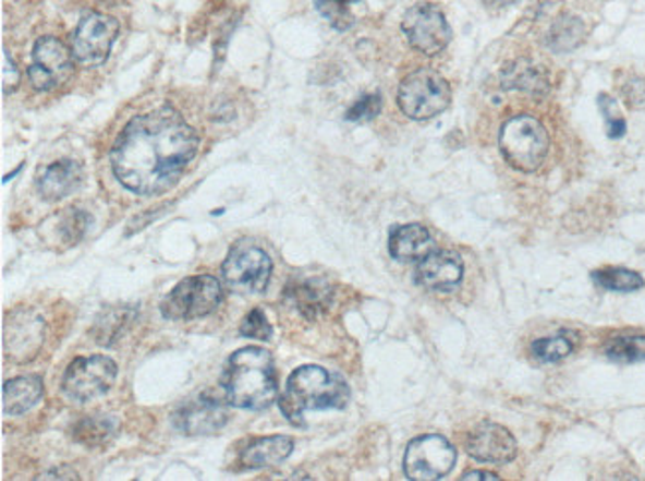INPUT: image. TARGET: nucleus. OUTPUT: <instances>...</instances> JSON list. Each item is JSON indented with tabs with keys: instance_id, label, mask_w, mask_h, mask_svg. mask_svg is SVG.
Masks as SVG:
<instances>
[{
	"instance_id": "f257e3e1",
	"label": "nucleus",
	"mask_w": 645,
	"mask_h": 481,
	"mask_svg": "<svg viewBox=\"0 0 645 481\" xmlns=\"http://www.w3.org/2000/svg\"><path fill=\"white\" fill-rule=\"evenodd\" d=\"M199 149V135L173 108L135 116L115 137L110 159L118 181L137 195L178 185Z\"/></svg>"
},
{
	"instance_id": "f03ea898",
	"label": "nucleus",
	"mask_w": 645,
	"mask_h": 481,
	"mask_svg": "<svg viewBox=\"0 0 645 481\" xmlns=\"http://www.w3.org/2000/svg\"><path fill=\"white\" fill-rule=\"evenodd\" d=\"M223 390L227 402L234 408L267 410L279 396L272 357L258 347L236 350L224 366Z\"/></svg>"
},
{
	"instance_id": "7ed1b4c3",
	"label": "nucleus",
	"mask_w": 645,
	"mask_h": 481,
	"mask_svg": "<svg viewBox=\"0 0 645 481\" xmlns=\"http://www.w3.org/2000/svg\"><path fill=\"white\" fill-rule=\"evenodd\" d=\"M350 402V388L340 376L322 366H301L290 374L280 396V410L294 425H304V412L342 410Z\"/></svg>"
},
{
	"instance_id": "20e7f679",
	"label": "nucleus",
	"mask_w": 645,
	"mask_h": 481,
	"mask_svg": "<svg viewBox=\"0 0 645 481\" xmlns=\"http://www.w3.org/2000/svg\"><path fill=\"white\" fill-rule=\"evenodd\" d=\"M501 152L512 168L519 171H534L545 161L550 140L545 125L533 116H514L502 125Z\"/></svg>"
},
{
	"instance_id": "39448f33",
	"label": "nucleus",
	"mask_w": 645,
	"mask_h": 481,
	"mask_svg": "<svg viewBox=\"0 0 645 481\" xmlns=\"http://www.w3.org/2000/svg\"><path fill=\"white\" fill-rule=\"evenodd\" d=\"M398 104L407 118L429 120L446 112L451 104V88L441 74L422 68L401 80Z\"/></svg>"
},
{
	"instance_id": "423d86ee",
	"label": "nucleus",
	"mask_w": 645,
	"mask_h": 481,
	"mask_svg": "<svg viewBox=\"0 0 645 481\" xmlns=\"http://www.w3.org/2000/svg\"><path fill=\"white\" fill-rule=\"evenodd\" d=\"M223 297L221 282L211 275H195L181 280L168 299L161 302V313L169 321H193L211 314Z\"/></svg>"
},
{
	"instance_id": "0eeeda50",
	"label": "nucleus",
	"mask_w": 645,
	"mask_h": 481,
	"mask_svg": "<svg viewBox=\"0 0 645 481\" xmlns=\"http://www.w3.org/2000/svg\"><path fill=\"white\" fill-rule=\"evenodd\" d=\"M455 448L446 437L437 434L419 436L412 440L405 449L403 471L412 481L441 480L455 468Z\"/></svg>"
},
{
	"instance_id": "6e6552de",
	"label": "nucleus",
	"mask_w": 645,
	"mask_h": 481,
	"mask_svg": "<svg viewBox=\"0 0 645 481\" xmlns=\"http://www.w3.org/2000/svg\"><path fill=\"white\" fill-rule=\"evenodd\" d=\"M272 275V261L260 246L239 243L224 258L223 277L234 292L256 294L267 289Z\"/></svg>"
},
{
	"instance_id": "1a4fd4ad",
	"label": "nucleus",
	"mask_w": 645,
	"mask_h": 481,
	"mask_svg": "<svg viewBox=\"0 0 645 481\" xmlns=\"http://www.w3.org/2000/svg\"><path fill=\"white\" fill-rule=\"evenodd\" d=\"M120 33V23L100 12H89L72 34V55L86 68L101 67Z\"/></svg>"
},
{
	"instance_id": "9d476101",
	"label": "nucleus",
	"mask_w": 645,
	"mask_h": 481,
	"mask_svg": "<svg viewBox=\"0 0 645 481\" xmlns=\"http://www.w3.org/2000/svg\"><path fill=\"white\" fill-rule=\"evenodd\" d=\"M118 376V366L108 357H82L68 366L62 388L70 400L89 402L110 390Z\"/></svg>"
},
{
	"instance_id": "9b49d317",
	"label": "nucleus",
	"mask_w": 645,
	"mask_h": 481,
	"mask_svg": "<svg viewBox=\"0 0 645 481\" xmlns=\"http://www.w3.org/2000/svg\"><path fill=\"white\" fill-rule=\"evenodd\" d=\"M74 55L62 40L54 36H42L33 50V64L28 68V79L36 91H57L66 84L74 72Z\"/></svg>"
},
{
	"instance_id": "f8f14e48",
	"label": "nucleus",
	"mask_w": 645,
	"mask_h": 481,
	"mask_svg": "<svg viewBox=\"0 0 645 481\" xmlns=\"http://www.w3.org/2000/svg\"><path fill=\"white\" fill-rule=\"evenodd\" d=\"M401 28L407 36L410 45L427 57L439 55L451 43V26L447 24L443 12L434 4L412 7L405 12Z\"/></svg>"
},
{
	"instance_id": "ddd939ff",
	"label": "nucleus",
	"mask_w": 645,
	"mask_h": 481,
	"mask_svg": "<svg viewBox=\"0 0 645 481\" xmlns=\"http://www.w3.org/2000/svg\"><path fill=\"white\" fill-rule=\"evenodd\" d=\"M229 420L223 402L215 396L203 394L199 398L185 404L181 410L173 414V425L181 434L187 436H200V434H212L221 430Z\"/></svg>"
},
{
	"instance_id": "4468645a",
	"label": "nucleus",
	"mask_w": 645,
	"mask_h": 481,
	"mask_svg": "<svg viewBox=\"0 0 645 481\" xmlns=\"http://www.w3.org/2000/svg\"><path fill=\"white\" fill-rule=\"evenodd\" d=\"M471 458L485 464H507L516 456V440L499 424H480L467 440Z\"/></svg>"
},
{
	"instance_id": "2eb2a0df",
	"label": "nucleus",
	"mask_w": 645,
	"mask_h": 481,
	"mask_svg": "<svg viewBox=\"0 0 645 481\" xmlns=\"http://www.w3.org/2000/svg\"><path fill=\"white\" fill-rule=\"evenodd\" d=\"M463 279V258L453 251H434L419 261L415 280L429 291H451Z\"/></svg>"
},
{
	"instance_id": "dca6fc26",
	"label": "nucleus",
	"mask_w": 645,
	"mask_h": 481,
	"mask_svg": "<svg viewBox=\"0 0 645 481\" xmlns=\"http://www.w3.org/2000/svg\"><path fill=\"white\" fill-rule=\"evenodd\" d=\"M42 321L31 313L12 314L7 321L4 345L12 359L31 360L42 345Z\"/></svg>"
},
{
	"instance_id": "f3484780",
	"label": "nucleus",
	"mask_w": 645,
	"mask_h": 481,
	"mask_svg": "<svg viewBox=\"0 0 645 481\" xmlns=\"http://www.w3.org/2000/svg\"><path fill=\"white\" fill-rule=\"evenodd\" d=\"M435 251L431 233L419 224L400 225L391 231V257L400 263H419Z\"/></svg>"
},
{
	"instance_id": "a211bd4d",
	"label": "nucleus",
	"mask_w": 645,
	"mask_h": 481,
	"mask_svg": "<svg viewBox=\"0 0 645 481\" xmlns=\"http://www.w3.org/2000/svg\"><path fill=\"white\" fill-rule=\"evenodd\" d=\"M82 181H84V171H82L78 161L60 159L42 171V178L38 181V190L46 202H60L68 195H72L74 191L80 190Z\"/></svg>"
},
{
	"instance_id": "6ab92c4d",
	"label": "nucleus",
	"mask_w": 645,
	"mask_h": 481,
	"mask_svg": "<svg viewBox=\"0 0 645 481\" xmlns=\"http://www.w3.org/2000/svg\"><path fill=\"white\" fill-rule=\"evenodd\" d=\"M287 294H289V301L299 309V313L311 321L326 313L332 302L330 285L320 279L301 280L296 285H290Z\"/></svg>"
},
{
	"instance_id": "aec40b11",
	"label": "nucleus",
	"mask_w": 645,
	"mask_h": 481,
	"mask_svg": "<svg viewBox=\"0 0 645 481\" xmlns=\"http://www.w3.org/2000/svg\"><path fill=\"white\" fill-rule=\"evenodd\" d=\"M294 449V442L287 436L258 437L251 442L243 454H241V464L248 470H258V468H268V466H279L284 459L289 458Z\"/></svg>"
},
{
	"instance_id": "412c9836",
	"label": "nucleus",
	"mask_w": 645,
	"mask_h": 481,
	"mask_svg": "<svg viewBox=\"0 0 645 481\" xmlns=\"http://www.w3.org/2000/svg\"><path fill=\"white\" fill-rule=\"evenodd\" d=\"M45 386L38 376H19L2 388V410L7 416H21L42 400Z\"/></svg>"
},
{
	"instance_id": "4be33fe9",
	"label": "nucleus",
	"mask_w": 645,
	"mask_h": 481,
	"mask_svg": "<svg viewBox=\"0 0 645 481\" xmlns=\"http://www.w3.org/2000/svg\"><path fill=\"white\" fill-rule=\"evenodd\" d=\"M118 430V420L112 416H92L74 425V440L84 446H100L110 442Z\"/></svg>"
},
{
	"instance_id": "5701e85b",
	"label": "nucleus",
	"mask_w": 645,
	"mask_h": 481,
	"mask_svg": "<svg viewBox=\"0 0 645 481\" xmlns=\"http://www.w3.org/2000/svg\"><path fill=\"white\" fill-rule=\"evenodd\" d=\"M592 280L606 291L632 292L644 287L642 275L622 267H606L592 273Z\"/></svg>"
},
{
	"instance_id": "b1692460",
	"label": "nucleus",
	"mask_w": 645,
	"mask_h": 481,
	"mask_svg": "<svg viewBox=\"0 0 645 481\" xmlns=\"http://www.w3.org/2000/svg\"><path fill=\"white\" fill-rule=\"evenodd\" d=\"M608 359L620 364L645 360V335L616 336L606 347Z\"/></svg>"
},
{
	"instance_id": "393cba45",
	"label": "nucleus",
	"mask_w": 645,
	"mask_h": 481,
	"mask_svg": "<svg viewBox=\"0 0 645 481\" xmlns=\"http://www.w3.org/2000/svg\"><path fill=\"white\" fill-rule=\"evenodd\" d=\"M504 86L507 88H519V91L528 92V94H543L546 92V80L536 68L531 67L528 62H521L507 72L504 76Z\"/></svg>"
},
{
	"instance_id": "a878e982",
	"label": "nucleus",
	"mask_w": 645,
	"mask_h": 481,
	"mask_svg": "<svg viewBox=\"0 0 645 481\" xmlns=\"http://www.w3.org/2000/svg\"><path fill=\"white\" fill-rule=\"evenodd\" d=\"M584 40V24L576 16H562L550 33V45L555 50H572Z\"/></svg>"
},
{
	"instance_id": "bb28decb",
	"label": "nucleus",
	"mask_w": 645,
	"mask_h": 481,
	"mask_svg": "<svg viewBox=\"0 0 645 481\" xmlns=\"http://www.w3.org/2000/svg\"><path fill=\"white\" fill-rule=\"evenodd\" d=\"M572 350H574V340L572 336H568V333L538 338L533 345V354L540 362H558L567 359Z\"/></svg>"
},
{
	"instance_id": "cd10ccee",
	"label": "nucleus",
	"mask_w": 645,
	"mask_h": 481,
	"mask_svg": "<svg viewBox=\"0 0 645 481\" xmlns=\"http://www.w3.org/2000/svg\"><path fill=\"white\" fill-rule=\"evenodd\" d=\"M356 2L360 0H316V9L334 28L348 31L354 24V14L350 7Z\"/></svg>"
},
{
	"instance_id": "c85d7f7f",
	"label": "nucleus",
	"mask_w": 645,
	"mask_h": 481,
	"mask_svg": "<svg viewBox=\"0 0 645 481\" xmlns=\"http://www.w3.org/2000/svg\"><path fill=\"white\" fill-rule=\"evenodd\" d=\"M598 104H600L604 120H606V125H608V135L612 140L622 137L625 134V120H623V116L620 113L618 101L613 100L612 96H608V94H600Z\"/></svg>"
},
{
	"instance_id": "c756f323",
	"label": "nucleus",
	"mask_w": 645,
	"mask_h": 481,
	"mask_svg": "<svg viewBox=\"0 0 645 481\" xmlns=\"http://www.w3.org/2000/svg\"><path fill=\"white\" fill-rule=\"evenodd\" d=\"M381 112V96L379 94H366L348 110V122H369Z\"/></svg>"
},
{
	"instance_id": "7c9ffc66",
	"label": "nucleus",
	"mask_w": 645,
	"mask_h": 481,
	"mask_svg": "<svg viewBox=\"0 0 645 481\" xmlns=\"http://www.w3.org/2000/svg\"><path fill=\"white\" fill-rule=\"evenodd\" d=\"M89 225V215L82 209H72L64 215L62 225H60V231L64 236V241L68 243H76L80 241V237H84L86 229Z\"/></svg>"
},
{
	"instance_id": "2f4dec72",
	"label": "nucleus",
	"mask_w": 645,
	"mask_h": 481,
	"mask_svg": "<svg viewBox=\"0 0 645 481\" xmlns=\"http://www.w3.org/2000/svg\"><path fill=\"white\" fill-rule=\"evenodd\" d=\"M241 335L246 338H258V340H268L272 335V326L268 325L267 316L263 311H253L245 316L241 325Z\"/></svg>"
},
{
	"instance_id": "473e14b6",
	"label": "nucleus",
	"mask_w": 645,
	"mask_h": 481,
	"mask_svg": "<svg viewBox=\"0 0 645 481\" xmlns=\"http://www.w3.org/2000/svg\"><path fill=\"white\" fill-rule=\"evenodd\" d=\"M132 318H134V311L127 313L125 309H122V311H118L115 316H110V318L101 321L104 326L98 330V333H100V335H98V340H100L101 345H112L113 338L120 336L123 326L127 325Z\"/></svg>"
},
{
	"instance_id": "72a5a7b5",
	"label": "nucleus",
	"mask_w": 645,
	"mask_h": 481,
	"mask_svg": "<svg viewBox=\"0 0 645 481\" xmlns=\"http://www.w3.org/2000/svg\"><path fill=\"white\" fill-rule=\"evenodd\" d=\"M19 82H21L19 68L12 62L9 50H2V92L9 96V94L16 91Z\"/></svg>"
},
{
	"instance_id": "f704fd0d",
	"label": "nucleus",
	"mask_w": 645,
	"mask_h": 481,
	"mask_svg": "<svg viewBox=\"0 0 645 481\" xmlns=\"http://www.w3.org/2000/svg\"><path fill=\"white\" fill-rule=\"evenodd\" d=\"M461 480H463V481H471V480L497 481V480H499V478H497V476H495V473H490V471H468V473H465V476H463V478H461Z\"/></svg>"
},
{
	"instance_id": "c9c22d12",
	"label": "nucleus",
	"mask_w": 645,
	"mask_h": 481,
	"mask_svg": "<svg viewBox=\"0 0 645 481\" xmlns=\"http://www.w3.org/2000/svg\"><path fill=\"white\" fill-rule=\"evenodd\" d=\"M489 7H509V4H514L516 0H485Z\"/></svg>"
}]
</instances>
